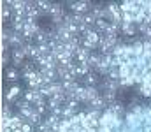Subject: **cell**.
<instances>
[{
  "mask_svg": "<svg viewBox=\"0 0 151 132\" xmlns=\"http://www.w3.org/2000/svg\"><path fill=\"white\" fill-rule=\"evenodd\" d=\"M18 93H19V88H18V87H12V88H11V92L7 93V99L11 100V99H12L14 95H18Z\"/></svg>",
  "mask_w": 151,
  "mask_h": 132,
  "instance_id": "1",
  "label": "cell"
},
{
  "mask_svg": "<svg viewBox=\"0 0 151 132\" xmlns=\"http://www.w3.org/2000/svg\"><path fill=\"white\" fill-rule=\"evenodd\" d=\"M7 78H9V79H16V78H18L16 71H9V72H7Z\"/></svg>",
  "mask_w": 151,
  "mask_h": 132,
  "instance_id": "2",
  "label": "cell"
}]
</instances>
